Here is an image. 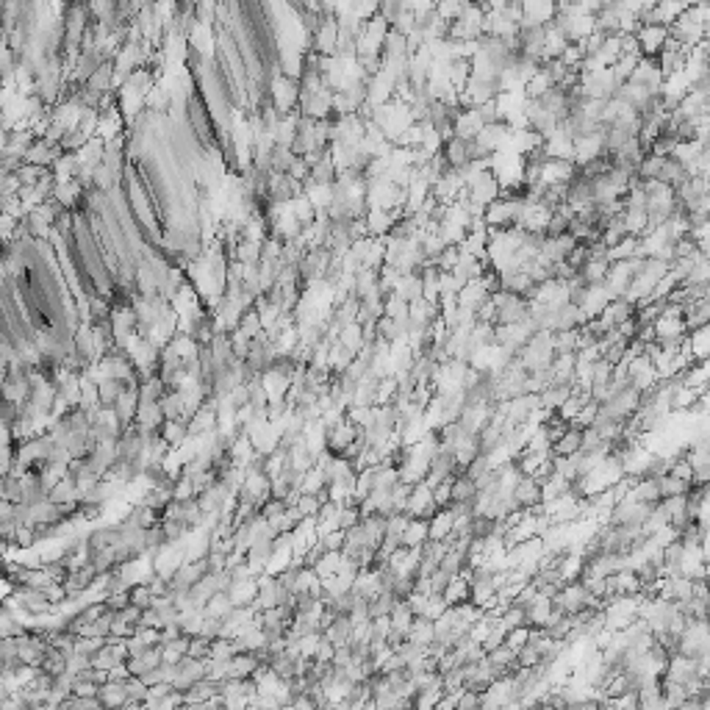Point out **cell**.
<instances>
[{
  "label": "cell",
  "instance_id": "obj_1",
  "mask_svg": "<svg viewBox=\"0 0 710 710\" xmlns=\"http://www.w3.org/2000/svg\"><path fill=\"white\" fill-rule=\"evenodd\" d=\"M405 514L411 519H433V514L439 511V505L433 502V497H430V485L419 480V483L411 485V494H408V500H405V508H402Z\"/></svg>",
  "mask_w": 710,
  "mask_h": 710
},
{
  "label": "cell",
  "instance_id": "obj_2",
  "mask_svg": "<svg viewBox=\"0 0 710 710\" xmlns=\"http://www.w3.org/2000/svg\"><path fill=\"white\" fill-rule=\"evenodd\" d=\"M511 497H514L517 508L530 511V508L541 505V483L536 478H530V475H522L517 480V485H514V491H511Z\"/></svg>",
  "mask_w": 710,
  "mask_h": 710
},
{
  "label": "cell",
  "instance_id": "obj_3",
  "mask_svg": "<svg viewBox=\"0 0 710 710\" xmlns=\"http://www.w3.org/2000/svg\"><path fill=\"white\" fill-rule=\"evenodd\" d=\"M353 630H355V624H353V619L347 614H336L333 616V621L327 624L322 630V636L330 641L333 646H344V644H350V638H353Z\"/></svg>",
  "mask_w": 710,
  "mask_h": 710
},
{
  "label": "cell",
  "instance_id": "obj_4",
  "mask_svg": "<svg viewBox=\"0 0 710 710\" xmlns=\"http://www.w3.org/2000/svg\"><path fill=\"white\" fill-rule=\"evenodd\" d=\"M452 514L450 508H439L433 519H427V539H433V541H444V539H450V530H452Z\"/></svg>",
  "mask_w": 710,
  "mask_h": 710
},
{
  "label": "cell",
  "instance_id": "obj_5",
  "mask_svg": "<svg viewBox=\"0 0 710 710\" xmlns=\"http://www.w3.org/2000/svg\"><path fill=\"white\" fill-rule=\"evenodd\" d=\"M427 541V522L424 519H411L405 524V530L400 533V544L408 549H417Z\"/></svg>",
  "mask_w": 710,
  "mask_h": 710
},
{
  "label": "cell",
  "instance_id": "obj_6",
  "mask_svg": "<svg viewBox=\"0 0 710 710\" xmlns=\"http://www.w3.org/2000/svg\"><path fill=\"white\" fill-rule=\"evenodd\" d=\"M524 611H527V624L544 627L549 619H552V599H549V597H541V594H536V599H533Z\"/></svg>",
  "mask_w": 710,
  "mask_h": 710
},
{
  "label": "cell",
  "instance_id": "obj_7",
  "mask_svg": "<svg viewBox=\"0 0 710 710\" xmlns=\"http://www.w3.org/2000/svg\"><path fill=\"white\" fill-rule=\"evenodd\" d=\"M475 497H478V485H475L472 478H466V475L452 478V502L472 505V502H475Z\"/></svg>",
  "mask_w": 710,
  "mask_h": 710
},
{
  "label": "cell",
  "instance_id": "obj_8",
  "mask_svg": "<svg viewBox=\"0 0 710 710\" xmlns=\"http://www.w3.org/2000/svg\"><path fill=\"white\" fill-rule=\"evenodd\" d=\"M575 452H580V430H575V427H569L558 441L549 444V455L566 458V455H575Z\"/></svg>",
  "mask_w": 710,
  "mask_h": 710
},
{
  "label": "cell",
  "instance_id": "obj_9",
  "mask_svg": "<svg viewBox=\"0 0 710 710\" xmlns=\"http://www.w3.org/2000/svg\"><path fill=\"white\" fill-rule=\"evenodd\" d=\"M469 594H472V585H469V580H466L463 575H455V577L447 582V588H444L441 599H444L447 605H458V602L469 599Z\"/></svg>",
  "mask_w": 710,
  "mask_h": 710
},
{
  "label": "cell",
  "instance_id": "obj_10",
  "mask_svg": "<svg viewBox=\"0 0 710 710\" xmlns=\"http://www.w3.org/2000/svg\"><path fill=\"white\" fill-rule=\"evenodd\" d=\"M397 605V597L391 591H375L369 599H366V611H369V619H378V616H388L391 608Z\"/></svg>",
  "mask_w": 710,
  "mask_h": 710
},
{
  "label": "cell",
  "instance_id": "obj_11",
  "mask_svg": "<svg viewBox=\"0 0 710 710\" xmlns=\"http://www.w3.org/2000/svg\"><path fill=\"white\" fill-rule=\"evenodd\" d=\"M405 638H411L414 644L427 646L433 641V619H427V616H414V621H411Z\"/></svg>",
  "mask_w": 710,
  "mask_h": 710
},
{
  "label": "cell",
  "instance_id": "obj_12",
  "mask_svg": "<svg viewBox=\"0 0 710 710\" xmlns=\"http://www.w3.org/2000/svg\"><path fill=\"white\" fill-rule=\"evenodd\" d=\"M658 488H660V500H663V497H677V494H685V491L691 488V483H688V480H680V478H675V475H663V478L658 480Z\"/></svg>",
  "mask_w": 710,
  "mask_h": 710
},
{
  "label": "cell",
  "instance_id": "obj_13",
  "mask_svg": "<svg viewBox=\"0 0 710 710\" xmlns=\"http://www.w3.org/2000/svg\"><path fill=\"white\" fill-rule=\"evenodd\" d=\"M430 497H433V502H436L439 508H447L452 502V478L450 480H441V483L430 485Z\"/></svg>",
  "mask_w": 710,
  "mask_h": 710
},
{
  "label": "cell",
  "instance_id": "obj_14",
  "mask_svg": "<svg viewBox=\"0 0 710 710\" xmlns=\"http://www.w3.org/2000/svg\"><path fill=\"white\" fill-rule=\"evenodd\" d=\"M527 641H530V624H517V627H511L505 633V644L511 646V649H519V646H524Z\"/></svg>",
  "mask_w": 710,
  "mask_h": 710
},
{
  "label": "cell",
  "instance_id": "obj_15",
  "mask_svg": "<svg viewBox=\"0 0 710 710\" xmlns=\"http://www.w3.org/2000/svg\"><path fill=\"white\" fill-rule=\"evenodd\" d=\"M458 708L461 710L483 708V694H480V691H472V688H461V694H458Z\"/></svg>",
  "mask_w": 710,
  "mask_h": 710
},
{
  "label": "cell",
  "instance_id": "obj_16",
  "mask_svg": "<svg viewBox=\"0 0 710 710\" xmlns=\"http://www.w3.org/2000/svg\"><path fill=\"white\" fill-rule=\"evenodd\" d=\"M320 500H317V494H300V500H297V511L303 514V519H308V517H317V511H320Z\"/></svg>",
  "mask_w": 710,
  "mask_h": 710
},
{
  "label": "cell",
  "instance_id": "obj_17",
  "mask_svg": "<svg viewBox=\"0 0 710 710\" xmlns=\"http://www.w3.org/2000/svg\"><path fill=\"white\" fill-rule=\"evenodd\" d=\"M514 660H517V666H533V663H539V660H541V655H539V649H536V646L527 641L524 646H519L517 649V658H514Z\"/></svg>",
  "mask_w": 710,
  "mask_h": 710
},
{
  "label": "cell",
  "instance_id": "obj_18",
  "mask_svg": "<svg viewBox=\"0 0 710 710\" xmlns=\"http://www.w3.org/2000/svg\"><path fill=\"white\" fill-rule=\"evenodd\" d=\"M333 649L336 646L330 644L325 636H320V641H317V649H314V660H322V663H330V658H333Z\"/></svg>",
  "mask_w": 710,
  "mask_h": 710
}]
</instances>
